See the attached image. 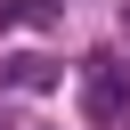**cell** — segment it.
Segmentation results:
<instances>
[{
	"label": "cell",
	"mask_w": 130,
	"mask_h": 130,
	"mask_svg": "<svg viewBox=\"0 0 130 130\" xmlns=\"http://www.w3.org/2000/svg\"><path fill=\"white\" fill-rule=\"evenodd\" d=\"M122 98H130V65L98 57V65H89V81H81V114H89V122H114V114H122Z\"/></svg>",
	"instance_id": "1"
},
{
	"label": "cell",
	"mask_w": 130,
	"mask_h": 130,
	"mask_svg": "<svg viewBox=\"0 0 130 130\" xmlns=\"http://www.w3.org/2000/svg\"><path fill=\"white\" fill-rule=\"evenodd\" d=\"M0 81H8V89H57V65L24 49V57H8V65H0Z\"/></svg>",
	"instance_id": "2"
},
{
	"label": "cell",
	"mask_w": 130,
	"mask_h": 130,
	"mask_svg": "<svg viewBox=\"0 0 130 130\" xmlns=\"http://www.w3.org/2000/svg\"><path fill=\"white\" fill-rule=\"evenodd\" d=\"M57 0H0V24H49Z\"/></svg>",
	"instance_id": "3"
}]
</instances>
